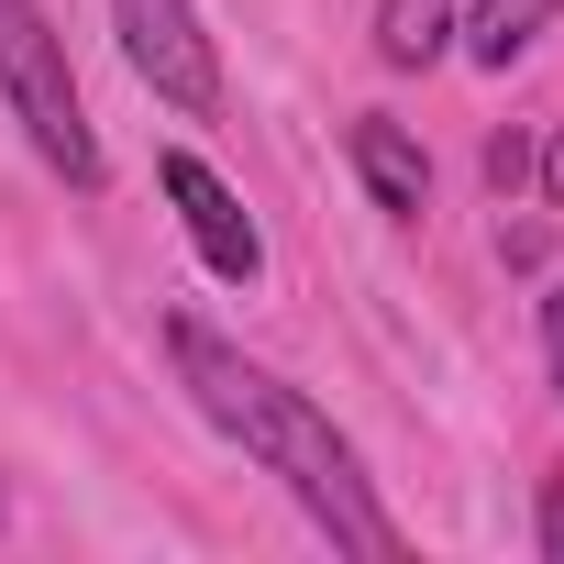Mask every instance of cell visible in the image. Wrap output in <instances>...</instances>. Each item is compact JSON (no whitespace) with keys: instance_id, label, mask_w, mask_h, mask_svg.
I'll return each mask as SVG.
<instances>
[{"instance_id":"cell-8","label":"cell","mask_w":564,"mask_h":564,"mask_svg":"<svg viewBox=\"0 0 564 564\" xmlns=\"http://www.w3.org/2000/svg\"><path fill=\"white\" fill-rule=\"evenodd\" d=\"M487 188H498V199L531 188V133H498V144H487Z\"/></svg>"},{"instance_id":"cell-2","label":"cell","mask_w":564,"mask_h":564,"mask_svg":"<svg viewBox=\"0 0 564 564\" xmlns=\"http://www.w3.org/2000/svg\"><path fill=\"white\" fill-rule=\"evenodd\" d=\"M0 100L34 133V155L67 177V188H100V133L78 111V78H67V34L45 23V0H0Z\"/></svg>"},{"instance_id":"cell-11","label":"cell","mask_w":564,"mask_h":564,"mask_svg":"<svg viewBox=\"0 0 564 564\" xmlns=\"http://www.w3.org/2000/svg\"><path fill=\"white\" fill-rule=\"evenodd\" d=\"M531 531H542V553L564 564V476H542V509H531Z\"/></svg>"},{"instance_id":"cell-5","label":"cell","mask_w":564,"mask_h":564,"mask_svg":"<svg viewBox=\"0 0 564 564\" xmlns=\"http://www.w3.org/2000/svg\"><path fill=\"white\" fill-rule=\"evenodd\" d=\"M344 155H355V177H366V199H377L388 221H421V210H432V155H421V133H410V122L366 111V122L344 133Z\"/></svg>"},{"instance_id":"cell-4","label":"cell","mask_w":564,"mask_h":564,"mask_svg":"<svg viewBox=\"0 0 564 564\" xmlns=\"http://www.w3.org/2000/svg\"><path fill=\"white\" fill-rule=\"evenodd\" d=\"M155 188L177 199V232L199 243V265H210V276H232V289H254V276H265V232H254V210H243V199H232L188 144H177V155H155Z\"/></svg>"},{"instance_id":"cell-1","label":"cell","mask_w":564,"mask_h":564,"mask_svg":"<svg viewBox=\"0 0 564 564\" xmlns=\"http://www.w3.org/2000/svg\"><path fill=\"white\" fill-rule=\"evenodd\" d=\"M166 355H177V388L289 487L322 531H333V553H366V564H399V520L377 509V487H366V465H355V443L333 432V410L322 399H300L289 377H265L243 344H221L210 322H166Z\"/></svg>"},{"instance_id":"cell-9","label":"cell","mask_w":564,"mask_h":564,"mask_svg":"<svg viewBox=\"0 0 564 564\" xmlns=\"http://www.w3.org/2000/svg\"><path fill=\"white\" fill-rule=\"evenodd\" d=\"M542 355H553V399H564V276L542 289Z\"/></svg>"},{"instance_id":"cell-7","label":"cell","mask_w":564,"mask_h":564,"mask_svg":"<svg viewBox=\"0 0 564 564\" xmlns=\"http://www.w3.org/2000/svg\"><path fill=\"white\" fill-rule=\"evenodd\" d=\"M454 45V0H377V56L388 67H432Z\"/></svg>"},{"instance_id":"cell-3","label":"cell","mask_w":564,"mask_h":564,"mask_svg":"<svg viewBox=\"0 0 564 564\" xmlns=\"http://www.w3.org/2000/svg\"><path fill=\"white\" fill-rule=\"evenodd\" d=\"M111 34H122V67H133L166 111H188V122L221 111V45L199 34L188 0H111Z\"/></svg>"},{"instance_id":"cell-6","label":"cell","mask_w":564,"mask_h":564,"mask_svg":"<svg viewBox=\"0 0 564 564\" xmlns=\"http://www.w3.org/2000/svg\"><path fill=\"white\" fill-rule=\"evenodd\" d=\"M553 12H564V0H476V12H454V34H465L476 67H509V56H531L553 34Z\"/></svg>"},{"instance_id":"cell-10","label":"cell","mask_w":564,"mask_h":564,"mask_svg":"<svg viewBox=\"0 0 564 564\" xmlns=\"http://www.w3.org/2000/svg\"><path fill=\"white\" fill-rule=\"evenodd\" d=\"M531 177H542V199H553V210H564V122H553V133H542V144H531Z\"/></svg>"}]
</instances>
